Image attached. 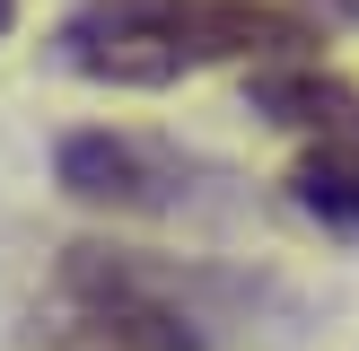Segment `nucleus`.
Returning <instances> with one entry per match:
<instances>
[{"mask_svg":"<svg viewBox=\"0 0 359 351\" xmlns=\"http://www.w3.org/2000/svg\"><path fill=\"white\" fill-rule=\"evenodd\" d=\"M280 53H316V18L272 0H79L53 27V62L97 88H175Z\"/></svg>","mask_w":359,"mask_h":351,"instance_id":"1","label":"nucleus"},{"mask_svg":"<svg viewBox=\"0 0 359 351\" xmlns=\"http://www.w3.org/2000/svg\"><path fill=\"white\" fill-rule=\"evenodd\" d=\"M62 298L79 325H97L105 343H132V351H210L228 325L219 272H175V263H149V255H105V246L70 255Z\"/></svg>","mask_w":359,"mask_h":351,"instance_id":"2","label":"nucleus"},{"mask_svg":"<svg viewBox=\"0 0 359 351\" xmlns=\"http://www.w3.org/2000/svg\"><path fill=\"white\" fill-rule=\"evenodd\" d=\"M53 167H62V193L88 211H184V202H202V167L175 140H149V132H70L53 150Z\"/></svg>","mask_w":359,"mask_h":351,"instance_id":"3","label":"nucleus"},{"mask_svg":"<svg viewBox=\"0 0 359 351\" xmlns=\"http://www.w3.org/2000/svg\"><path fill=\"white\" fill-rule=\"evenodd\" d=\"M245 105H255V114H272V123H290V132H307V140H342V132H359V88H351V79H333L316 53L255 62Z\"/></svg>","mask_w":359,"mask_h":351,"instance_id":"4","label":"nucleus"},{"mask_svg":"<svg viewBox=\"0 0 359 351\" xmlns=\"http://www.w3.org/2000/svg\"><path fill=\"white\" fill-rule=\"evenodd\" d=\"M290 202L307 220H325L333 237H359V132L342 140H316L307 158L290 167Z\"/></svg>","mask_w":359,"mask_h":351,"instance_id":"5","label":"nucleus"},{"mask_svg":"<svg viewBox=\"0 0 359 351\" xmlns=\"http://www.w3.org/2000/svg\"><path fill=\"white\" fill-rule=\"evenodd\" d=\"M272 9H298V18H316V9H325V18H359V0H272Z\"/></svg>","mask_w":359,"mask_h":351,"instance_id":"6","label":"nucleus"},{"mask_svg":"<svg viewBox=\"0 0 359 351\" xmlns=\"http://www.w3.org/2000/svg\"><path fill=\"white\" fill-rule=\"evenodd\" d=\"M9 27H18V0H0V35H9Z\"/></svg>","mask_w":359,"mask_h":351,"instance_id":"7","label":"nucleus"}]
</instances>
